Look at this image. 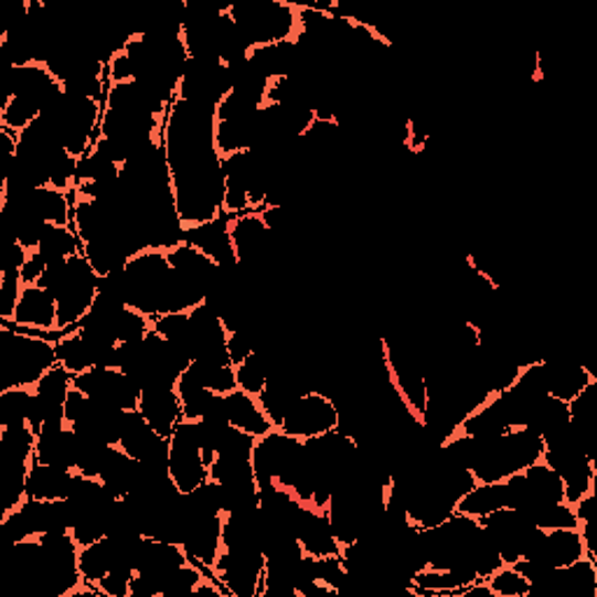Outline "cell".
<instances>
[{"instance_id":"5","label":"cell","mask_w":597,"mask_h":597,"mask_svg":"<svg viewBox=\"0 0 597 597\" xmlns=\"http://www.w3.org/2000/svg\"><path fill=\"white\" fill-rule=\"evenodd\" d=\"M381 360L387 383L395 390V395L406 414L418 425H425L429 387H427V366L423 358L416 355L408 345L385 337L381 339Z\"/></svg>"},{"instance_id":"3","label":"cell","mask_w":597,"mask_h":597,"mask_svg":"<svg viewBox=\"0 0 597 597\" xmlns=\"http://www.w3.org/2000/svg\"><path fill=\"white\" fill-rule=\"evenodd\" d=\"M54 366V341L0 322V376H3V390L35 387V383Z\"/></svg>"},{"instance_id":"22","label":"cell","mask_w":597,"mask_h":597,"mask_svg":"<svg viewBox=\"0 0 597 597\" xmlns=\"http://www.w3.org/2000/svg\"><path fill=\"white\" fill-rule=\"evenodd\" d=\"M569 402L555 399V397H542L537 406L532 408V416L527 420V429H532L534 435H540L542 439H548L553 435H558L565 427H569Z\"/></svg>"},{"instance_id":"34","label":"cell","mask_w":597,"mask_h":597,"mask_svg":"<svg viewBox=\"0 0 597 597\" xmlns=\"http://www.w3.org/2000/svg\"><path fill=\"white\" fill-rule=\"evenodd\" d=\"M47 264L50 262L43 255H40L38 250H31L29 259L22 266V271H19V276H22V282L24 285H38L40 280H43V276L47 271Z\"/></svg>"},{"instance_id":"32","label":"cell","mask_w":597,"mask_h":597,"mask_svg":"<svg viewBox=\"0 0 597 597\" xmlns=\"http://www.w3.org/2000/svg\"><path fill=\"white\" fill-rule=\"evenodd\" d=\"M134 569L125 567H115L108 576L94 586L100 597H131V579H134Z\"/></svg>"},{"instance_id":"2","label":"cell","mask_w":597,"mask_h":597,"mask_svg":"<svg viewBox=\"0 0 597 597\" xmlns=\"http://www.w3.org/2000/svg\"><path fill=\"white\" fill-rule=\"evenodd\" d=\"M544 456V439L527 427H513L500 437L473 439L469 469L477 483H498L525 471Z\"/></svg>"},{"instance_id":"16","label":"cell","mask_w":597,"mask_h":597,"mask_svg":"<svg viewBox=\"0 0 597 597\" xmlns=\"http://www.w3.org/2000/svg\"><path fill=\"white\" fill-rule=\"evenodd\" d=\"M184 241L196 245L199 250L209 255L217 266H222V269H230V266L238 264L232 238H230V217L226 215L184 232Z\"/></svg>"},{"instance_id":"24","label":"cell","mask_w":597,"mask_h":597,"mask_svg":"<svg viewBox=\"0 0 597 597\" xmlns=\"http://www.w3.org/2000/svg\"><path fill=\"white\" fill-rule=\"evenodd\" d=\"M54 350H56V364L61 369H66L73 379L96 366L92 350L87 348L85 339L79 337L77 329H71V332L61 334V339L54 343Z\"/></svg>"},{"instance_id":"27","label":"cell","mask_w":597,"mask_h":597,"mask_svg":"<svg viewBox=\"0 0 597 597\" xmlns=\"http://www.w3.org/2000/svg\"><path fill=\"white\" fill-rule=\"evenodd\" d=\"M33 387L0 390V427L29 423Z\"/></svg>"},{"instance_id":"19","label":"cell","mask_w":597,"mask_h":597,"mask_svg":"<svg viewBox=\"0 0 597 597\" xmlns=\"http://www.w3.org/2000/svg\"><path fill=\"white\" fill-rule=\"evenodd\" d=\"M71 469H61L54 465L35 462L29 471V483H26V495L31 500L40 502H56V500H68L71 483H73Z\"/></svg>"},{"instance_id":"21","label":"cell","mask_w":597,"mask_h":597,"mask_svg":"<svg viewBox=\"0 0 597 597\" xmlns=\"http://www.w3.org/2000/svg\"><path fill=\"white\" fill-rule=\"evenodd\" d=\"M115 567V544L110 537H103L96 544L79 546L77 569L82 582L96 586L103 576H108Z\"/></svg>"},{"instance_id":"14","label":"cell","mask_w":597,"mask_h":597,"mask_svg":"<svg viewBox=\"0 0 597 597\" xmlns=\"http://www.w3.org/2000/svg\"><path fill=\"white\" fill-rule=\"evenodd\" d=\"M297 540L306 555H313V558H324V555H339L341 546L334 537L332 525L324 509L303 504L297 523Z\"/></svg>"},{"instance_id":"30","label":"cell","mask_w":597,"mask_h":597,"mask_svg":"<svg viewBox=\"0 0 597 597\" xmlns=\"http://www.w3.org/2000/svg\"><path fill=\"white\" fill-rule=\"evenodd\" d=\"M192 364L196 369L201 383L209 390H213L215 395H230L234 393V390H238L234 364H205V362H192Z\"/></svg>"},{"instance_id":"23","label":"cell","mask_w":597,"mask_h":597,"mask_svg":"<svg viewBox=\"0 0 597 597\" xmlns=\"http://www.w3.org/2000/svg\"><path fill=\"white\" fill-rule=\"evenodd\" d=\"M507 507V498H504V483H477L469 492L458 500L456 511L465 513V516H471L481 521L488 513L504 509Z\"/></svg>"},{"instance_id":"18","label":"cell","mask_w":597,"mask_h":597,"mask_svg":"<svg viewBox=\"0 0 597 597\" xmlns=\"http://www.w3.org/2000/svg\"><path fill=\"white\" fill-rule=\"evenodd\" d=\"M224 406H226V418H230V425L241 429V431H248V435L253 437H264L269 435L274 427V423L266 418V414L259 406V399L243 393V390H234V393L224 395Z\"/></svg>"},{"instance_id":"9","label":"cell","mask_w":597,"mask_h":597,"mask_svg":"<svg viewBox=\"0 0 597 597\" xmlns=\"http://www.w3.org/2000/svg\"><path fill=\"white\" fill-rule=\"evenodd\" d=\"M481 525L495 542L504 565H513L523 558L532 532L537 530V525H532L519 509L509 507L488 513L481 519Z\"/></svg>"},{"instance_id":"7","label":"cell","mask_w":597,"mask_h":597,"mask_svg":"<svg viewBox=\"0 0 597 597\" xmlns=\"http://www.w3.org/2000/svg\"><path fill=\"white\" fill-rule=\"evenodd\" d=\"M341 420V408L334 397H329L320 390H306L292 404L290 414L280 423V431L295 439H313L334 431Z\"/></svg>"},{"instance_id":"28","label":"cell","mask_w":597,"mask_h":597,"mask_svg":"<svg viewBox=\"0 0 597 597\" xmlns=\"http://www.w3.org/2000/svg\"><path fill=\"white\" fill-rule=\"evenodd\" d=\"M481 584L486 586L490 597H527L530 595V582L511 565L500 567L495 574H490Z\"/></svg>"},{"instance_id":"8","label":"cell","mask_w":597,"mask_h":597,"mask_svg":"<svg viewBox=\"0 0 597 597\" xmlns=\"http://www.w3.org/2000/svg\"><path fill=\"white\" fill-rule=\"evenodd\" d=\"M73 385L89 399L117 406L121 411H136L140 402V387L117 366H94L73 379Z\"/></svg>"},{"instance_id":"12","label":"cell","mask_w":597,"mask_h":597,"mask_svg":"<svg viewBox=\"0 0 597 597\" xmlns=\"http://www.w3.org/2000/svg\"><path fill=\"white\" fill-rule=\"evenodd\" d=\"M138 411H140V416L150 423V427L157 431V435L163 439H169L173 435L175 425L184 418L175 387H169V385H157V387L142 390Z\"/></svg>"},{"instance_id":"6","label":"cell","mask_w":597,"mask_h":597,"mask_svg":"<svg viewBox=\"0 0 597 597\" xmlns=\"http://www.w3.org/2000/svg\"><path fill=\"white\" fill-rule=\"evenodd\" d=\"M173 276L167 250L146 248L136 253L125 266V301L136 311L157 318L161 313L163 297Z\"/></svg>"},{"instance_id":"1","label":"cell","mask_w":597,"mask_h":597,"mask_svg":"<svg viewBox=\"0 0 597 597\" xmlns=\"http://www.w3.org/2000/svg\"><path fill=\"white\" fill-rule=\"evenodd\" d=\"M40 287L56 299V334H66L87 318L98 297L100 276L85 255L71 259H54L47 264V271Z\"/></svg>"},{"instance_id":"4","label":"cell","mask_w":597,"mask_h":597,"mask_svg":"<svg viewBox=\"0 0 597 597\" xmlns=\"http://www.w3.org/2000/svg\"><path fill=\"white\" fill-rule=\"evenodd\" d=\"M226 14L248 47L297 40L299 8L287 0H243L226 8Z\"/></svg>"},{"instance_id":"33","label":"cell","mask_w":597,"mask_h":597,"mask_svg":"<svg viewBox=\"0 0 597 597\" xmlns=\"http://www.w3.org/2000/svg\"><path fill=\"white\" fill-rule=\"evenodd\" d=\"M253 353H255V341L248 332H243V329H238V332H230V337H226V355H230V362L234 366L243 364Z\"/></svg>"},{"instance_id":"25","label":"cell","mask_w":597,"mask_h":597,"mask_svg":"<svg viewBox=\"0 0 597 597\" xmlns=\"http://www.w3.org/2000/svg\"><path fill=\"white\" fill-rule=\"evenodd\" d=\"M35 209L47 224L56 226H73V196L71 192H61L43 184V188L33 190Z\"/></svg>"},{"instance_id":"10","label":"cell","mask_w":597,"mask_h":597,"mask_svg":"<svg viewBox=\"0 0 597 597\" xmlns=\"http://www.w3.org/2000/svg\"><path fill=\"white\" fill-rule=\"evenodd\" d=\"M230 238L234 245L236 262L243 271L262 266V262L269 257L271 245L276 243L259 211L230 217Z\"/></svg>"},{"instance_id":"26","label":"cell","mask_w":597,"mask_h":597,"mask_svg":"<svg viewBox=\"0 0 597 597\" xmlns=\"http://www.w3.org/2000/svg\"><path fill=\"white\" fill-rule=\"evenodd\" d=\"M35 250L43 255L47 262L71 259L75 255H82V241L73 226L47 224V230H45L43 238H40Z\"/></svg>"},{"instance_id":"31","label":"cell","mask_w":597,"mask_h":597,"mask_svg":"<svg viewBox=\"0 0 597 597\" xmlns=\"http://www.w3.org/2000/svg\"><path fill=\"white\" fill-rule=\"evenodd\" d=\"M24 282L19 274H0V322H12Z\"/></svg>"},{"instance_id":"15","label":"cell","mask_w":597,"mask_h":597,"mask_svg":"<svg viewBox=\"0 0 597 597\" xmlns=\"http://www.w3.org/2000/svg\"><path fill=\"white\" fill-rule=\"evenodd\" d=\"M167 257L171 262V269L180 278L196 285L199 290H203V292H209L211 282L215 280V276L220 271V266L209 255L199 250L196 245H192L190 241H184V238L180 243H175L173 248L167 250Z\"/></svg>"},{"instance_id":"11","label":"cell","mask_w":597,"mask_h":597,"mask_svg":"<svg viewBox=\"0 0 597 597\" xmlns=\"http://www.w3.org/2000/svg\"><path fill=\"white\" fill-rule=\"evenodd\" d=\"M182 546L188 551L192 565L213 574V567L222 553V513H203V516L194 519Z\"/></svg>"},{"instance_id":"13","label":"cell","mask_w":597,"mask_h":597,"mask_svg":"<svg viewBox=\"0 0 597 597\" xmlns=\"http://www.w3.org/2000/svg\"><path fill=\"white\" fill-rule=\"evenodd\" d=\"M35 334L56 332V299L40 285H24L14 320L8 322Z\"/></svg>"},{"instance_id":"17","label":"cell","mask_w":597,"mask_h":597,"mask_svg":"<svg viewBox=\"0 0 597 597\" xmlns=\"http://www.w3.org/2000/svg\"><path fill=\"white\" fill-rule=\"evenodd\" d=\"M597 381L584 364H576L572 360H546V395L572 402L576 395L584 393V387Z\"/></svg>"},{"instance_id":"20","label":"cell","mask_w":597,"mask_h":597,"mask_svg":"<svg viewBox=\"0 0 597 597\" xmlns=\"http://www.w3.org/2000/svg\"><path fill=\"white\" fill-rule=\"evenodd\" d=\"M163 441L157 431L150 427V423L140 416V411H127L125 427H121V437H119V448L131 456L134 460H146L150 452Z\"/></svg>"},{"instance_id":"29","label":"cell","mask_w":597,"mask_h":597,"mask_svg":"<svg viewBox=\"0 0 597 597\" xmlns=\"http://www.w3.org/2000/svg\"><path fill=\"white\" fill-rule=\"evenodd\" d=\"M152 332V318L136 311L131 306H125L115 322V337L119 343H138Z\"/></svg>"}]
</instances>
